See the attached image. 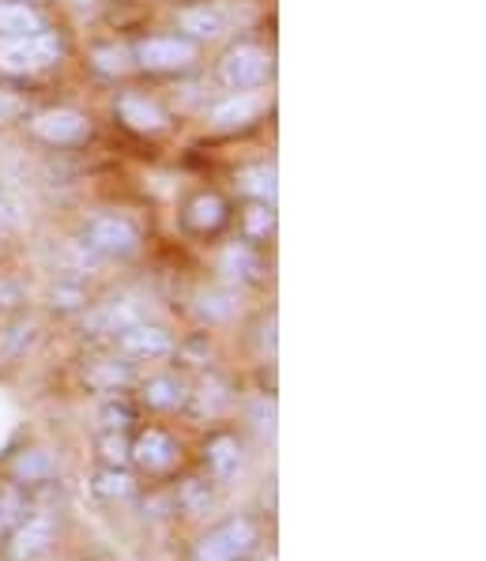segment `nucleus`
I'll return each mask as SVG.
<instances>
[{
	"mask_svg": "<svg viewBox=\"0 0 486 561\" xmlns=\"http://www.w3.org/2000/svg\"><path fill=\"white\" fill-rule=\"evenodd\" d=\"M68 54L65 38L57 31L27 34V38H0V72L8 76H34L60 65Z\"/></svg>",
	"mask_w": 486,
	"mask_h": 561,
	"instance_id": "nucleus-1",
	"label": "nucleus"
},
{
	"mask_svg": "<svg viewBox=\"0 0 486 561\" xmlns=\"http://www.w3.org/2000/svg\"><path fill=\"white\" fill-rule=\"evenodd\" d=\"M257 542H260L257 520L238 513V516H227V520L215 524L212 531L196 539L193 561H246L257 550Z\"/></svg>",
	"mask_w": 486,
	"mask_h": 561,
	"instance_id": "nucleus-2",
	"label": "nucleus"
},
{
	"mask_svg": "<svg viewBox=\"0 0 486 561\" xmlns=\"http://www.w3.org/2000/svg\"><path fill=\"white\" fill-rule=\"evenodd\" d=\"M196 60H201V46L189 42L185 34H151L133 46V65L151 76L189 72V68H196Z\"/></svg>",
	"mask_w": 486,
	"mask_h": 561,
	"instance_id": "nucleus-3",
	"label": "nucleus"
},
{
	"mask_svg": "<svg viewBox=\"0 0 486 561\" xmlns=\"http://www.w3.org/2000/svg\"><path fill=\"white\" fill-rule=\"evenodd\" d=\"M219 80L227 91H260L272 80V54L257 42H234L219 60Z\"/></svg>",
	"mask_w": 486,
	"mask_h": 561,
	"instance_id": "nucleus-4",
	"label": "nucleus"
},
{
	"mask_svg": "<svg viewBox=\"0 0 486 561\" xmlns=\"http://www.w3.org/2000/svg\"><path fill=\"white\" fill-rule=\"evenodd\" d=\"M83 245L94 256H110V261H128L140 253V230L125 215H94L83 222Z\"/></svg>",
	"mask_w": 486,
	"mask_h": 561,
	"instance_id": "nucleus-5",
	"label": "nucleus"
},
{
	"mask_svg": "<svg viewBox=\"0 0 486 561\" xmlns=\"http://www.w3.org/2000/svg\"><path fill=\"white\" fill-rule=\"evenodd\" d=\"M31 133L38 136L49 148H76L91 136V121H87L80 110H42V114L31 117Z\"/></svg>",
	"mask_w": 486,
	"mask_h": 561,
	"instance_id": "nucleus-6",
	"label": "nucleus"
},
{
	"mask_svg": "<svg viewBox=\"0 0 486 561\" xmlns=\"http://www.w3.org/2000/svg\"><path fill=\"white\" fill-rule=\"evenodd\" d=\"M114 343H117L121 355L133 358V362H159V358H170L173 351H178V343H173V335L167 332V328L147 324V321L117 332Z\"/></svg>",
	"mask_w": 486,
	"mask_h": 561,
	"instance_id": "nucleus-7",
	"label": "nucleus"
},
{
	"mask_svg": "<svg viewBox=\"0 0 486 561\" xmlns=\"http://www.w3.org/2000/svg\"><path fill=\"white\" fill-rule=\"evenodd\" d=\"M54 550V516L34 513L23 516L8 539V561H38Z\"/></svg>",
	"mask_w": 486,
	"mask_h": 561,
	"instance_id": "nucleus-8",
	"label": "nucleus"
},
{
	"mask_svg": "<svg viewBox=\"0 0 486 561\" xmlns=\"http://www.w3.org/2000/svg\"><path fill=\"white\" fill-rule=\"evenodd\" d=\"M178 31L185 34L189 42H215L223 38V34L230 31V12L223 4H212V0H204V4H185L178 12Z\"/></svg>",
	"mask_w": 486,
	"mask_h": 561,
	"instance_id": "nucleus-9",
	"label": "nucleus"
},
{
	"mask_svg": "<svg viewBox=\"0 0 486 561\" xmlns=\"http://www.w3.org/2000/svg\"><path fill=\"white\" fill-rule=\"evenodd\" d=\"M178 456H181L178 442H173L167 430H159V426L144 430V434L133 442V463H136L140 471H147V474L170 471L173 463H178Z\"/></svg>",
	"mask_w": 486,
	"mask_h": 561,
	"instance_id": "nucleus-10",
	"label": "nucleus"
},
{
	"mask_svg": "<svg viewBox=\"0 0 486 561\" xmlns=\"http://www.w3.org/2000/svg\"><path fill=\"white\" fill-rule=\"evenodd\" d=\"M117 117L125 128H133V133H144V136H155L162 133V128L170 125L167 110L159 106V102H151L147 94H136V91H125L117 99Z\"/></svg>",
	"mask_w": 486,
	"mask_h": 561,
	"instance_id": "nucleus-11",
	"label": "nucleus"
},
{
	"mask_svg": "<svg viewBox=\"0 0 486 561\" xmlns=\"http://www.w3.org/2000/svg\"><path fill=\"white\" fill-rule=\"evenodd\" d=\"M140 321H144V309L136 306V301H128V298L102 301V306H94L91 313L83 317V332L87 335H110V340H114L117 332H125V328H133Z\"/></svg>",
	"mask_w": 486,
	"mask_h": 561,
	"instance_id": "nucleus-12",
	"label": "nucleus"
},
{
	"mask_svg": "<svg viewBox=\"0 0 486 561\" xmlns=\"http://www.w3.org/2000/svg\"><path fill=\"white\" fill-rule=\"evenodd\" d=\"M264 114V99L257 91H234L230 99H223L219 106H212V125L219 133H238V128L257 125Z\"/></svg>",
	"mask_w": 486,
	"mask_h": 561,
	"instance_id": "nucleus-13",
	"label": "nucleus"
},
{
	"mask_svg": "<svg viewBox=\"0 0 486 561\" xmlns=\"http://www.w3.org/2000/svg\"><path fill=\"white\" fill-rule=\"evenodd\" d=\"M49 31L46 15L31 0H0V38H27Z\"/></svg>",
	"mask_w": 486,
	"mask_h": 561,
	"instance_id": "nucleus-14",
	"label": "nucleus"
},
{
	"mask_svg": "<svg viewBox=\"0 0 486 561\" xmlns=\"http://www.w3.org/2000/svg\"><path fill=\"white\" fill-rule=\"evenodd\" d=\"M227 219H230V207L219 193H196L193 201L185 204V211H181V222H185L193 234H215Z\"/></svg>",
	"mask_w": 486,
	"mask_h": 561,
	"instance_id": "nucleus-15",
	"label": "nucleus"
},
{
	"mask_svg": "<svg viewBox=\"0 0 486 561\" xmlns=\"http://www.w3.org/2000/svg\"><path fill=\"white\" fill-rule=\"evenodd\" d=\"M83 381L87 388H94V392L117 396L121 388H128L136 381V374H133V362H125V358H94V362H87Z\"/></svg>",
	"mask_w": 486,
	"mask_h": 561,
	"instance_id": "nucleus-16",
	"label": "nucleus"
},
{
	"mask_svg": "<svg viewBox=\"0 0 486 561\" xmlns=\"http://www.w3.org/2000/svg\"><path fill=\"white\" fill-rule=\"evenodd\" d=\"M219 272H223V279H230V283H238V287H246V283H257L260 279L264 264H260L257 249L249 245V241H230V245L219 253Z\"/></svg>",
	"mask_w": 486,
	"mask_h": 561,
	"instance_id": "nucleus-17",
	"label": "nucleus"
},
{
	"mask_svg": "<svg viewBox=\"0 0 486 561\" xmlns=\"http://www.w3.org/2000/svg\"><path fill=\"white\" fill-rule=\"evenodd\" d=\"M8 471H12L15 486H42V482H49L57 474V460L46 448H23V453L12 456Z\"/></svg>",
	"mask_w": 486,
	"mask_h": 561,
	"instance_id": "nucleus-18",
	"label": "nucleus"
},
{
	"mask_svg": "<svg viewBox=\"0 0 486 561\" xmlns=\"http://www.w3.org/2000/svg\"><path fill=\"white\" fill-rule=\"evenodd\" d=\"M144 403L151 411H178L189 403V385L178 374H155L144 381Z\"/></svg>",
	"mask_w": 486,
	"mask_h": 561,
	"instance_id": "nucleus-19",
	"label": "nucleus"
},
{
	"mask_svg": "<svg viewBox=\"0 0 486 561\" xmlns=\"http://www.w3.org/2000/svg\"><path fill=\"white\" fill-rule=\"evenodd\" d=\"M204 460H207L212 479L227 482L241 468V442L234 434H215L212 442H207V448H204Z\"/></svg>",
	"mask_w": 486,
	"mask_h": 561,
	"instance_id": "nucleus-20",
	"label": "nucleus"
},
{
	"mask_svg": "<svg viewBox=\"0 0 486 561\" xmlns=\"http://www.w3.org/2000/svg\"><path fill=\"white\" fill-rule=\"evenodd\" d=\"M91 494L106 505L128 502V497L136 494V479L125 468H102V471H94V479H91Z\"/></svg>",
	"mask_w": 486,
	"mask_h": 561,
	"instance_id": "nucleus-21",
	"label": "nucleus"
},
{
	"mask_svg": "<svg viewBox=\"0 0 486 561\" xmlns=\"http://www.w3.org/2000/svg\"><path fill=\"white\" fill-rule=\"evenodd\" d=\"M238 188L257 204H275V193H280V181H275V167L268 162H257V167L238 170Z\"/></svg>",
	"mask_w": 486,
	"mask_h": 561,
	"instance_id": "nucleus-22",
	"label": "nucleus"
},
{
	"mask_svg": "<svg viewBox=\"0 0 486 561\" xmlns=\"http://www.w3.org/2000/svg\"><path fill=\"white\" fill-rule=\"evenodd\" d=\"M189 400H193V411L196 414H223L230 408V388H227V381L223 377H204L201 385H196V392H189Z\"/></svg>",
	"mask_w": 486,
	"mask_h": 561,
	"instance_id": "nucleus-23",
	"label": "nucleus"
},
{
	"mask_svg": "<svg viewBox=\"0 0 486 561\" xmlns=\"http://www.w3.org/2000/svg\"><path fill=\"white\" fill-rule=\"evenodd\" d=\"M241 230H246V241H268L275 234V204H249L241 211Z\"/></svg>",
	"mask_w": 486,
	"mask_h": 561,
	"instance_id": "nucleus-24",
	"label": "nucleus"
},
{
	"mask_svg": "<svg viewBox=\"0 0 486 561\" xmlns=\"http://www.w3.org/2000/svg\"><path fill=\"white\" fill-rule=\"evenodd\" d=\"M38 340V324L34 321H15L0 332V358H20L31 351V343Z\"/></svg>",
	"mask_w": 486,
	"mask_h": 561,
	"instance_id": "nucleus-25",
	"label": "nucleus"
},
{
	"mask_svg": "<svg viewBox=\"0 0 486 561\" xmlns=\"http://www.w3.org/2000/svg\"><path fill=\"white\" fill-rule=\"evenodd\" d=\"M178 505L185 508L189 516H201V513H207V508L215 505V497H212V482H204V479H185V482H181V490H178Z\"/></svg>",
	"mask_w": 486,
	"mask_h": 561,
	"instance_id": "nucleus-26",
	"label": "nucleus"
},
{
	"mask_svg": "<svg viewBox=\"0 0 486 561\" xmlns=\"http://www.w3.org/2000/svg\"><path fill=\"white\" fill-rule=\"evenodd\" d=\"M49 298H54V309L60 313H76V309H87V287L76 275H65V279L54 283V290H49Z\"/></svg>",
	"mask_w": 486,
	"mask_h": 561,
	"instance_id": "nucleus-27",
	"label": "nucleus"
},
{
	"mask_svg": "<svg viewBox=\"0 0 486 561\" xmlns=\"http://www.w3.org/2000/svg\"><path fill=\"white\" fill-rule=\"evenodd\" d=\"M99 456L106 468H128V463H133V445H128L125 434L106 430V434L99 437Z\"/></svg>",
	"mask_w": 486,
	"mask_h": 561,
	"instance_id": "nucleus-28",
	"label": "nucleus"
},
{
	"mask_svg": "<svg viewBox=\"0 0 486 561\" xmlns=\"http://www.w3.org/2000/svg\"><path fill=\"white\" fill-rule=\"evenodd\" d=\"M196 309H201V317L207 324L230 321V317H234V295H227V290H204L201 301H196Z\"/></svg>",
	"mask_w": 486,
	"mask_h": 561,
	"instance_id": "nucleus-29",
	"label": "nucleus"
},
{
	"mask_svg": "<svg viewBox=\"0 0 486 561\" xmlns=\"http://www.w3.org/2000/svg\"><path fill=\"white\" fill-rule=\"evenodd\" d=\"M94 68H99L102 76H125L128 68H136V65H133V54H128V49L99 46V49H94Z\"/></svg>",
	"mask_w": 486,
	"mask_h": 561,
	"instance_id": "nucleus-30",
	"label": "nucleus"
},
{
	"mask_svg": "<svg viewBox=\"0 0 486 561\" xmlns=\"http://www.w3.org/2000/svg\"><path fill=\"white\" fill-rule=\"evenodd\" d=\"M102 426L106 430H114V434H125L128 426L136 422V411H133V403L128 400H121V396H114V400H106L102 403Z\"/></svg>",
	"mask_w": 486,
	"mask_h": 561,
	"instance_id": "nucleus-31",
	"label": "nucleus"
},
{
	"mask_svg": "<svg viewBox=\"0 0 486 561\" xmlns=\"http://www.w3.org/2000/svg\"><path fill=\"white\" fill-rule=\"evenodd\" d=\"M20 513H23L20 494H15V490H4V494H0V539L8 535V528L20 524Z\"/></svg>",
	"mask_w": 486,
	"mask_h": 561,
	"instance_id": "nucleus-32",
	"label": "nucleus"
},
{
	"mask_svg": "<svg viewBox=\"0 0 486 561\" xmlns=\"http://www.w3.org/2000/svg\"><path fill=\"white\" fill-rule=\"evenodd\" d=\"M20 301H23V290L15 287L12 279H4V275H0V313H12Z\"/></svg>",
	"mask_w": 486,
	"mask_h": 561,
	"instance_id": "nucleus-33",
	"label": "nucleus"
},
{
	"mask_svg": "<svg viewBox=\"0 0 486 561\" xmlns=\"http://www.w3.org/2000/svg\"><path fill=\"white\" fill-rule=\"evenodd\" d=\"M20 110H23V102L15 99L12 91H0V125H4V121H12V117H20Z\"/></svg>",
	"mask_w": 486,
	"mask_h": 561,
	"instance_id": "nucleus-34",
	"label": "nucleus"
},
{
	"mask_svg": "<svg viewBox=\"0 0 486 561\" xmlns=\"http://www.w3.org/2000/svg\"><path fill=\"white\" fill-rule=\"evenodd\" d=\"M268 561H275V558H268Z\"/></svg>",
	"mask_w": 486,
	"mask_h": 561,
	"instance_id": "nucleus-35",
	"label": "nucleus"
}]
</instances>
